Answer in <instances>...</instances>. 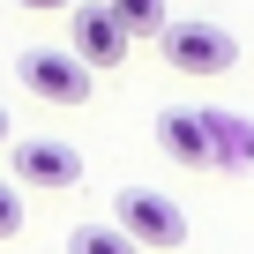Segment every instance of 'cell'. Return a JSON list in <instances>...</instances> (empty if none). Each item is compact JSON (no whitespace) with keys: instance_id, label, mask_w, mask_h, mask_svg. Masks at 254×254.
I'll return each instance as SVG.
<instances>
[{"instance_id":"obj_11","label":"cell","mask_w":254,"mask_h":254,"mask_svg":"<svg viewBox=\"0 0 254 254\" xmlns=\"http://www.w3.org/2000/svg\"><path fill=\"white\" fill-rule=\"evenodd\" d=\"M15 8H75V0H15Z\"/></svg>"},{"instance_id":"obj_7","label":"cell","mask_w":254,"mask_h":254,"mask_svg":"<svg viewBox=\"0 0 254 254\" xmlns=\"http://www.w3.org/2000/svg\"><path fill=\"white\" fill-rule=\"evenodd\" d=\"M202 120H209V157H217V172L254 165V127H247L239 112H202Z\"/></svg>"},{"instance_id":"obj_12","label":"cell","mask_w":254,"mask_h":254,"mask_svg":"<svg viewBox=\"0 0 254 254\" xmlns=\"http://www.w3.org/2000/svg\"><path fill=\"white\" fill-rule=\"evenodd\" d=\"M8 127H15V120H8V105H0V142H8Z\"/></svg>"},{"instance_id":"obj_6","label":"cell","mask_w":254,"mask_h":254,"mask_svg":"<svg viewBox=\"0 0 254 254\" xmlns=\"http://www.w3.org/2000/svg\"><path fill=\"white\" fill-rule=\"evenodd\" d=\"M157 150L172 165H187V172H217V157H209V120L202 112H165L157 120Z\"/></svg>"},{"instance_id":"obj_10","label":"cell","mask_w":254,"mask_h":254,"mask_svg":"<svg viewBox=\"0 0 254 254\" xmlns=\"http://www.w3.org/2000/svg\"><path fill=\"white\" fill-rule=\"evenodd\" d=\"M15 232H23V187H15V180H0V247H8Z\"/></svg>"},{"instance_id":"obj_9","label":"cell","mask_w":254,"mask_h":254,"mask_svg":"<svg viewBox=\"0 0 254 254\" xmlns=\"http://www.w3.org/2000/svg\"><path fill=\"white\" fill-rule=\"evenodd\" d=\"M67 254H142L127 232H112V224H75L67 232Z\"/></svg>"},{"instance_id":"obj_5","label":"cell","mask_w":254,"mask_h":254,"mask_svg":"<svg viewBox=\"0 0 254 254\" xmlns=\"http://www.w3.org/2000/svg\"><path fill=\"white\" fill-rule=\"evenodd\" d=\"M8 157H15V187H82V157L67 150V142H53V135H30V142H8Z\"/></svg>"},{"instance_id":"obj_4","label":"cell","mask_w":254,"mask_h":254,"mask_svg":"<svg viewBox=\"0 0 254 254\" xmlns=\"http://www.w3.org/2000/svg\"><path fill=\"white\" fill-rule=\"evenodd\" d=\"M127 45H135V38L112 23L105 0H90V8H67V53H75L90 75H97V67H120V60H127Z\"/></svg>"},{"instance_id":"obj_2","label":"cell","mask_w":254,"mask_h":254,"mask_svg":"<svg viewBox=\"0 0 254 254\" xmlns=\"http://www.w3.org/2000/svg\"><path fill=\"white\" fill-rule=\"evenodd\" d=\"M112 232H127L142 254H150V247H187V217H180V202H165L157 187H120Z\"/></svg>"},{"instance_id":"obj_1","label":"cell","mask_w":254,"mask_h":254,"mask_svg":"<svg viewBox=\"0 0 254 254\" xmlns=\"http://www.w3.org/2000/svg\"><path fill=\"white\" fill-rule=\"evenodd\" d=\"M157 53H165V67H180V75H224V67L239 60L232 30H224V23H202V15L165 23V30H157Z\"/></svg>"},{"instance_id":"obj_8","label":"cell","mask_w":254,"mask_h":254,"mask_svg":"<svg viewBox=\"0 0 254 254\" xmlns=\"http://www.w3.org/2000/svg\"><path fill=\"white\" fill-rule=\"evenodd\" d=\"M105 8H112V23L127 30V38H157L172 15H165V0H105Z\"/></svg>"},{"instance_id":"obj_3","label":"cell","mask_w":254,"mask_h":254,"mask_svg":"<svg viewBox=\"0 0 254 254\" xmlns=\"http://www.w3.org/2000/svg\"><path fill=\"white\" fill-rule=\"evenodd\" d=\"M15 75H23V90H30V97H45V105H90V67H82L75 53L38 45V53H23V60H15Z\"/></svg>"}]
</instances>
